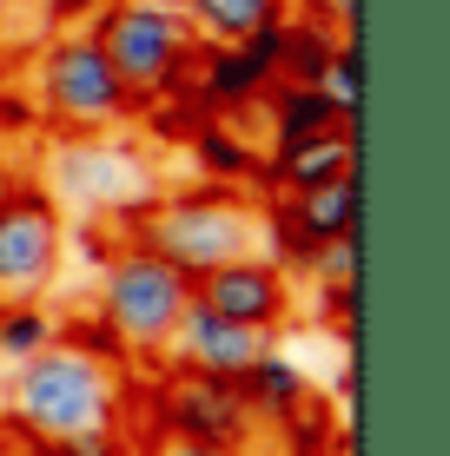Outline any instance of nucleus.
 <instances>
[{
  "instance_id": "nucleus-1",
  "label": "nucleus",
  "mask_w": 450,
  "mask_h": 456,
  "mask_svg": "<svg viewBox=\"0 0 450 456\" xmlns=\"http://www.w3.org/2000/svg\"><path fill=\"white\" fill-rule=\"evenodd\" d=\"M119 411V377L106 357L80 344H46L40 357L7 364V423L34 444H67L80 430H100Z\"/></svg>"
},
{
  "instance_id": "nucleus-2",
  "label": "nucleus",
  "mask_w": 450,
  "mask_h": 456,
  "mask_svg": "<svg viewBox=\"0 0 450 456\" xmlns=\"http://www.w3.org/2000/svg\"><path fill=\"white\" fill-rule=\"evenodd\" d=\"M133 245L160 251L185 278H206L219 265L245 258V251H258L266 232H258V212L239 199V185H199V192H173L152 212H139Z\"/></svg>"
},
{
  "instance_id": "nucleus-3",
  "label": "nucleus",
  "mask_w": 450,
  "mask_h": 456,
  "mask_svg": "<svg viewBox=\"0 0 450 456\" xmlns=\"http://www.w3.org/2000/svg\"><path fill=\"white\" fill-rule=\"evenodd\" d=\"M100 40L106 67L119 73V86L133 93L139 106L152 100H192V27L185 13H166V7H133V0H106L86 27Z\"/></svg>"
},
{
  "instance_id": "nucleus-4",
  "label": "nucleus",
  "mask_w": 450,
  "mask_h": 456,
  "mask_svg": "<svg viewBox=\"0 0 450 456\" xmlns=\"http://www.w3.org/2000/svg\"><path fill=\"white\" fill-rule=\"evenodd\" d=\"M34 100H40L46 126L67 133V139H100V133H113V126H127L139 113V100L119 86V73L106 67L100 40L86 27H67V34H53L40 46Z\"/></svg>"
},
{
  "instance_id": "nucleus-5",
  "label": "nucleus",
  "mask_w": 450,
  "mask_h": 456,
  "mask_svg": "<svg viewBox=\"0 0 450 456\" xmlns=\"http://www.w3.org/2000/svg\"><path fill=\"white\" fill-rule=\"evenodd\" d=\"M185 305H192V278L173 272L160 251L127 245V251H113L106 272H100V311H93V318L119 338V351L160 357L166 338H173V324L185 318Z\"/></svg>"
},
{
  "instance_id": "nucleus-6",
  "label": "nucleus",
  "mask_w": 450,
  "mask_h": 456,
  "mask_svg": "<svg viewBox=\"0 0 450 456\" xmlns=\"http://www.w3.org/2000/svg\"><path fill=\"white\" fill-rule=\"evenodd\" d=\"M67 251V225H60L53 192L40 185H0V305L20 297H46Z\"/></svg>"
},
{
  "instance_id": "nucleus-7",
  "label": "nucleus",
  "mask_w": 450,
  "mask_h": 456,
  "mask_svg": "<svg viewBox=\"0 0 450 456\" xmlns=\"http://www.w3.org/2000/svg\"><path fill=\"white\" fill-rule=\"evenodd\" d=\"M258 232H272V258L278 265L312 272L318 245L358 232V179H331V185H312V192H285L266 218H258Z\"/></svg>"
},
{
  "instance_id": "nucleus-8",
  "label": "nucleus",
  "mask_w": 450,
  "mask_h": 456,
  "mask_svg": "<svg viewBox=\"0 0 450 456\" xmlns=\"http://www.w3.org/2000/svg\"><path fill=\"white\" fill-rule=\"evenodd\" d=\"M192 305L219 311V318L245 324V331L278 338V324L291 318V278H285V265H278V258H266V251H245V258L219 265V272L192 278Z\"/></svg>"
},
{
  "instance_id": "nucleus-9",
  "label": "nucleus",
  "mask_w": 450,
  "mask_h": 456,
  "mask_svg": "<svg viewBox=\"0 0 450 456\" xmlns=\"http://www.w3.org/2000/svg\"><path fill=\"white\" fill-rule=\"evenodd\" d=\"M160 430L179 436V444L245 450L252 417H245L239 384H225V377H199V370H173V384L160 390Z\"/></svg>"
},
{
  "instance_id": "nucleus-10",
  "label": "nucleus",
  "mask_w": 450,
  "mask_h": 456,
  "mask_svg": "<svg viewBox=\"0 0 450 456\" xmlns=\"http://www.w3.org/2000/svg\"><path fill=\"white\" fill-rule=\"evenodd\" d=\"M266 344H272L266 331H245V324H232V318H219V311H206V305H185V318L173 324V338H166V357H173L179 370L239 384L245 364H252Z\"/></svg>"
},
{
  "instance_id": "nucleus-11",
  "label": "nucleus",
  "mask_w": 450,
  "mask_h": 456,
  "mask_svg": "<svg viewBox=\"0 0 450 456\" xmlns=\"http://www.w3.org/2000/svg\"><path fill=\"white\" fill-rule=\"evenodd\" d=\"M278 73L266 67V60H252L245 46H199L192 53V106L212 119H239L252 113L258 100L272 93Z\"/></svg>"
},
{
  "instance_id": "nucleus-12",
  "label": "nucleus",
  "mask_w": 450,
  "mask_h": 456,
  "mask_svg": "<svg viewBox=\"0 0 450 456\" xmlns=\"http://www.w3.org/2000/svg\"><path fill=\"white\" fill-rule=\"evenodd\" d=\"M358 166V146H351V126H331V133H312V139H291V146H272L258 159V179L266 192H312V185H331V179H351Z\"/></svg>"
},
{
  "instance_id": "nucleus-13",
  "label": "nucleus",
  "mask_w": 450,
  "mask_h": 456,
  "mask_svg": "<svg viewBox=\"0 0 450 456\" xmlns=\"http://www.w3.org/2000/svg\"><path fill=\"white\" fill-rule=\"evenodd\" d=\"M239 397H245V417H252V423H272V430H285V423L299 417L305 403H312V384H305V370H299V357H291V351L266 344V351L245 364Z\"/></svg>"
},
{
  "instance_id": "nucleus-14",
  "label": "nucleus",
  "mask_w": 450,
  "mask_h": 456,
  "mask_svg": "<svg viewBox=\"0 0 450 456\" xmlns=\"http://www.w3.org/2000/svg\"><path fill=\"white\" fill-rule=\"evenodd\" d=\"M53 172L67 185V199H80V206H127L133 199V159L113 146H67Z\"/></svg>"
},
{
  "instance_id": "nucleus-15",
  "label": "nucleus",
  "mask_w": 450,
  "mask_h": 456,
  "mask_svg": "<svg viewBox=\"0 0 450 456\" xmlns=\"http://www.w3.org/2000/svg\"><path fill=\"white\" fill-rule=\"evenodd\" d=\"M258 113H266V146H291V139L345 126V113L324 100V86H299V80H272V93L258 100Z\"/></svg>"
},
{
  "instance_id": "nucleus-16",
  "label": "nucleus",
  "mask_w": 450,
  "mask_h": 456,
  "mask_svg": "<svg viewBox=\"0 0 450 456\" xmlns=\"http://www.w3.org/2000/svg\"><path fill=\"white\" fill-rule=\"evenodd\" d=\"M291 0H185V27L199 46H239L245 34L285 20Z\"/></svg>"
},
{
  "instance_id": "nucleus-17",
  "label": "nucleus",
  "mask_w": 450,
  "mask_h": 456,
  "mask_svg": "<svg viewBox=\"0 0 450 456\" xmlns=\"http://www.w3.org/2000/svg\"><path fill=\"white\" fill-rule=\"evenodd\" d=\"M185 139H192V159H199V172H206L212 185H252L258 179V159H266V152H258L232 119H212L206 113Z\"/></svg>"
},
{
  "instance_id": "nucleus-18",
  "label": "nucleus",
  "mask_w": 450,
  "mask_h": 456,
  "mask_svg": "<svg viewBox=\"0 0 450 456\" xmlns=\"http://www.w3.org/2000/svg\"><path fill=\"white\" fill-rule=\"evenodd\" d=\"M338 46H345V34H338L331 20H318V13H299V20H291V13H285V60H278V80L318 86Z\"/></svg>"
},
{
  "instance_id": "nucleus-19",
  "label": "nucleus",
  "mask_w": 450,
  "mask_h": 456,
  "mask_svg": "<svg viewBox=\"0 0 450 456\" xmlns=\"http://www.w3.org/2000/svg\"><path fill=\"white\" fill-rule=\"evenodd\" d=\"M46 344H60V311H46L40 297H20V305H0V364H20V357H40Z\"/></svg>"
},
{
  "instance_id": "nucleus-20",
  "label": "nucleus",
  "mask_w": 450,
  "mask_h": 456,
  "mask_svg": "<svg viewBox=\"0 0 450 456\" xmlns=\"http://www.w3.org/2000/svg\"><path fill=\"white\" fill-rule=\"evenodd\" d=\"M324 100H331L338 106V113H345V126L351 119H358V93H364V60H358V40H351L345 34V46H338V53H331V67H324Z\"/></svg>"
},
{
  "instance_id": "nucleus-21",
  "label": "nucleus",
  "mask_w": 450,
  "mask_h": 456,
  "mask_svg": "<svg viewBox=\"0 0 450 456\" xmlns=\"http://www.w3.org/2000/svg\"><path fill=\"white\" fill-rule=\"evenodd\" d=\"M312 278H318V285H351V278H358V232H351V239H331V245H318V258H312Z\"/></svg>"
},
{
  "instance_id": "nucleus-22",
  "label": "nucleus",
  "mask_w": 450,
  "mask_h": 456,
  "mask_svg": "<svg viewBox=\"0 0 450 456\" xmlns=\"http://www.w3.org/2000/svg\"><path fill=\"white\" fill-rule=\"evenodd\" d=\"M60 456H127V436H119V423H100V430H80L67 436V444H53Z\"/></svg>"
},
{
  "instance_id": "nucleus-23",
  "label": "nucleus",
  "mask_w": 450,
  "mask_h": 456,
  "mask_svg": "<svg viewBox=\"0 0 450 456\" xmlns=\"http://www.w3.org/2000/svg\"><path fill=\"white\" fill-rule=\"evenodd\" d=\"M100 7L106 0H46V20H53V34H67V27H93Z\"/></svg>"
},
{
  "instance_id": "nucleus-24",
  "label": "nucleus",
  "mask_w": 450,
  "mask_h": 456,
  "mask_svg": "<svg viewBox=\"0 0 450 456\" xmlns=\"http://www.w3.org/2000/svg\"><path fill=\"white\" fill-rule=\"evenodd\" d=\"M312 13H318V20H331L338 34H351V13H358V0H312Z\"/></svg>"
},
{
  "instance_id": "nucleus-25",
  "label": "nucleus",
  "mask_w": 450,
  "mask_h": 456,
  "mask_svg": "<svg viewBox=\"0 0 450 456\" xmlns=\"http://www.w3.org/2000/svg\"><path fill=\"white\" fill-rule=\"evenodd\" d=\"M152 456H245V450H219V444H179V436H166Z\"/></svg>"
},
{
  "instance_id": "nucleus-26",
  "label": "nucleus",
  "mask_w": 450,
  "mask_h": 456,
  "mask_svg": "<svg viewBox=\"0 0 450 456\" xmlns=\"http://www.w3.org/2000/svg\"><path fill=\"white\" fill-rule=\"evenodd\" d=\"M133 7H166V13H185V0H133Z\"/></svg>"
},
{
  "instance_id": "nucleus-27",
  "label": "nucleus",
  "mask_w": 450,
  "mask_h": 456,
  "mask_svg": "<svg viewBox=\"0 0 450 456\" xmlns=\"http://www.w3.org/2000/svg\"><path fill=\"white\" fill-rule=\"evenodd\" d=\"M0 34H7V0H0Z\"/></svg>"
}]
</instances>
